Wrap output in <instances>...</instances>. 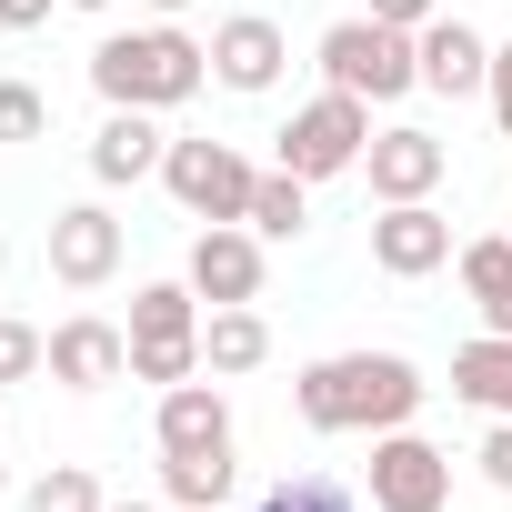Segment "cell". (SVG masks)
<instances>
[{
    "label": "cell",
    "instance_id": "obj_34",
    "mask_svg": "<svg viewBox=\"0 0 512 512\" xmlns=\"http://www.w3.org/2000/svg\"><path fill=\"white\" fill-rule=\"evenodd\" d=\"M0 492H11V442H0Z\"/></svg>",
    "mask_w": 512,
    "mask_h": 512
},
{
    "label": "cell",
    "instance_id": "obj_21",
    "mask_svg": "<svg viewBox=\"0 0 512 512\" xmlns=\"http://www.w3.org/2000/svg\"><path fill=\"white\" fill-rule=\"evenodd\" d=\"M251 231H262V241H302L312 231V181L272 161L262 181H251Z\"/></svg>",
    "mask_w": 512,
    "mask_h": 512
},
{
    "label": "cell",
    "instance_id": "obj_2",
    "mask_svg": "<svg viewBox=\"0 0 512 512\" xmlns=\"http://www.w3.org/2000/svg\"><path fill=\"white\" fill-rule=\"evenodd\" d=\"M201 81H211V41H191L181 21L111 31V41L91 51V91H101L111 111H181Z\"/></svg>",
    "mask_w": 512,
    "mask_h": 512
},
{
    "label": "cell",
    "instance_id": "obj_16",
    "mask_svg": "<svg viewBox=\"0 0 512 512\" xmlns=\"http://www.w3.org/2000/svg\"><path fill=\"white\" fill-rule=\"evenodd\" d=\"M262 362H272V322L251 312V302H221L201 322V372L211 382H241V372H262Z\"/></svg>",
    "mask_w": 512,
    "mask_h": 512
},
{
    "label": "cell",
    "instance_id": "obj_12",
    "mask_svg": "<svg viewBox=\"0 0 512 512\" xmlns=\"http://www.w3.org/2000/svg\"><path fill=\"white\" fill-rule=\"evenodd\" d=\"M442 171H452V151H442L432 131H412V121L372 131V151H362V181H372V201H432V191H442Z\"/></svg>",
    "mask_w": 512,
    "mask_h": 512
},
{
    "label": "cell",
    "instance_id": "obj_22",
    "mask_svg": "<svg viewBox=\"0 0 512 512\" xmlns=\"http://www.w3.org/2000/svg\"><path fill=\"white\" fill-rule=\"evenodd\" d=\"M21 512H111V492H101L81 462H51V472L21 492Z\"/></svg>",
    "mask_w": 512,
    "mask_h": 512
},
{
    "label": "cell",
    "instance_id": "obj_4",
    "mask_svg": "<svg viewBox=\"0 0 512 512\" xmlns=\"http://www.w3.org/2000/svg\"><path fill=\"white\" fill-rule=\"evenodd\" d=\"M362 151H372V101H352V91H332V81L272 131V161L302 171V181H342V171H362Z\"/></svg>",
    "mask_w": 512,
    "mask_h": 512
},
{
    "label": "cell",
    "instance_id": "obj_24",
    "mask_svg": "<svg viewBox=\"0 0 512 512\" xmlns=\"http://www.w3.org/2000/svg\"><path fill=\"white\" fill-rule=\"evenodd\" d=\"M51 372V332H31L21 312H0V382H41Z\"/></svg>",
    "mask_w": 512,
    "mask_h": 512
},
{
    "label": "cell",
    "instance_id": "obj_18",
    "mask_svg": "<svg viewBox=\"0 0 512 512\" xmlns=\"http://www.w3.org/2000/svg\"><path fill=\"white\" fill-rule=\"evenodd\" d=\"M452 272H462V292H472L482 332H512V231H482V241H462V251H452Z\"/></svg>",
    "mask_w": 512,
    "mask_h": 512
},
{
    "label": "cell",
    "instance_id": "obj_9",
    "mask_svg": "<svg viewBox=\"0 0 512 512\" xmlns=\"http://www.w3.org/2000/svg\"><path fill=\"white\" fill-rule=\"evenodd\" d=\"M282 71H292V41H282L272 11H231V21H211V81H221V91L262 101Z\"/></svg>",
    "mask_w": 512,
    "mask_h": 512
},
{
    "label": "cell",
    "instance_id": "obj_25",
    "mask_svg": "<svg viewBox=\"0 0 512 512\" xmlns=\"http://www.w3.org/2000/svg\"><path fill=\"white\" fill-rule=\"evenodd\" d=\"M191 372H201V342H131V382L171 392V382H191Z\"/></svg>",
    "mask_w": 512,
    "mask_h": 512
},
{
    "label": "cell",
    "instance_id": "obj_33",
    "mask_svg": "<svg viewBox=\"0 0 512 512\" xmlns=\"http://www.w3.org/2000/svg\"><path fill=\"white\" fill-rule=\"evenodd\" d=\"M111 512H171V502H111Z\"/></svg>",
    "mask_w": 512,
    "mask_h": 512
},
{
    "label": "cell",
    "instance_id": "obj_14",
    "mask_svg": "<svg viewBox=\"0 0 512 512\" xmlns=\"http://www.w3.org/2000/svg\"><path fill=\"white\" fill-rule=\"evenodd\" d=\"M412 51H422V91H442V101L492 91V41L472 21H432V31H412Z\"/></svg>",
    "mask_w": 512,
    "mask_h": 512
},
{
    "label": "cell",
    "instance_id": "obj_19",
    "mask_svg": "<svg viewBox=\"0 0 512 512\" xmlns=\"http://www.w3.org/2000/svg\"><path fill=\"white\" fill-rule=\"evenodd\" d=\"M201 292L191 282H141L131 292V342H201Z\"/></svg>",
    "mask_w": 512,
    "mask_h": 512
},
{
    "label": "cell",
    "instance_id": "obj_32",
    "mask_svg": "<svg viewBox=\"0 0 512 512\" xmlns=\"http://www.w3.org/2000/svg\"><path fill=\"white\" fill-rule=\"evenodd\" d=\"M151 11H161V21H181V11H191V0H151Z\"/></svg>",
    "mask_w": 512,
    "mask_h": 512
},
{
    "label": "cell",
    "instance_id": "obj_20",
    "mask_svg": "<svg viewBox=\"0 0 512 512\" xmlns=\"http://www.w3.org/2000/svg\"><path fill=\"white\" fill-rule=\"evenodd\" d=\"M231 452H161V502L171 512H221L231 502Z\"/></svg>",
    "mask_w": 512,
    "mask_h": 512
},
{
    "label": "cell",
    "instance_id": "obj_7",
    "mask_svg": "<svg viewBox=\"0 0 512 512\" xmlns=\"http://www.w3.org/2000/svg\"><path fill=\"white\" fill-rule=\"evenodd\" d=\"M41 272H51L61 292H101V282L121 272V221H111V201L51 211V231H41Z\"/></svg>",
    "mask_w": 512,
    "mask_h": 512
},
{
    "label": "cell",
    "instance_id": "obj_15",
    "mask_svg": "<svg viewBox=\"0 0 512 512\" xmlns=\"http://www.w3.org/2000/svg\"><path fill=\"white\" fill-rule=\"evenodd\" d=\"M161 151H171V141H161V111H111V121L91 131V181H101V191L151 181V171H161Z\"/></svg>",
    "mask_w": 512,
    "mask_h": 512
},
{
    "label": "cell",
    "instance_id": "obj_28",
    "mask_svg": "<svg viewBox=\"0 0 512 512\" xmlns=\"http://www.w3.org/2000/svg\"><path fill=\"white\" fill-rule=\"evenodd\" d=\"M482 101H492V121H502V141H512V41H492V91H482Z\"/></svg>",
    "mask_w": 512,
    "mask_h": 512
},
{
    "label": "cell",
    "instance_id": "obj_1",
    "mask_svg": "<svg viewBox=\"0 0 512 512\" xmlns=\"http://www.w3.org/2000/svg\"><path fill=\"white\" fill-rule=\"evenodd\" d=\"M422 362H402V352H322V362H302V382H292V412L312 422V432H402L412 412H422Z\"/></svg>",
    "mask_w": 512,
    "mask_h": 512
},
{
    "label": "cell",
    "instance_id": "obj_3",
    "mask_svg": "<svg viewBox=\"0 0 512 512\" xmlns=\"http://www.w3.org/2000/svg\"><path fill=\"white\" fill-rule=\"evenodd\" d=\"M322 81L382 111V101L422 91V51H412V31H392V21L352 11V21H332V31H322Z\"/></svg>",
    "mask_w": 512,
    "mask_h": 512
},
{
    "label": "cell",
    "instance_id": "obj_17",
    "mask_svg": "<svg viewBox=\"0 0 512 512\" xmlns=\"http://www.w3.org/2000/svg\"><path fill=\"white\" fill-rule=\"evenodd\" d=\"M452 402L512 422V332H472V342L452 352Z\"/></svg>",
    "mask_w": 512,
    "mask_h": 512
},
{
    "label": "cell",
    "instance_id": "obj_31",
    "mask_svg": "<svg viewBox=\"0 0 512 512\" xmlns=\"http://www.w3.org/2000/svg\"><path fill=\"white\" fill-rule=\"evenodd\" d=\"M61 11H121V0H61Z\"/></svg>",
    "mask_w": 512,
    "mask_h": 512
},
{
    "label": "cell",
    "instance_id": "obj_10",
    "mask_svg": "<svg viewBox=\"0 0 512 512\" xmlns=\"http://www.w3.org/2000/svg\"><path fill=\"white\" fill-rule=\"evenodd\" d=\"M452 251L462 241H452V221L432 201H382V221H372V272L382 282H432Z\"/></svg>",
    "mask_w": 512,
    "mask_h": 512
},
{
    "label": "cell",
    "instance_id": "obj_23",
    "mask_svg": "<svg viewBox=\"0 0 512 512\" xmlns=\"http://www.w3.org/2000/svg\"><path fill=\"white\" fill-rule=\"evenodd\" d=\"M262 512H362V492H352V482H332V472H302V482H272V492H262Z\"/></svg>",
    "mask_w": 512,
    "mask_h": 512
},
{
    "label": "cell",
    "instance_id": "obj_30",
    "mask_svg": "<svg viewBox=\"0 0 512 512\" xmlns=\"http://www.w3.org/2000/svg\"><path fill=\"white\" fill-rule=\"evenodd\" d=\"M51 11H61V0H0V31H41Z\"/></svg>",
    "mask_w": 512,
    "mask_h": 512
},
{
    "label": "cell",
    "instance_id": "obj_13",
    "mask_svg": "<svg viewBox=\"0 0 512 512\" xmlns=\"http://www.w3.org/2000/svg\"><path fill=\"white\" fill-rule=\"evenodd\" d=\"M151 442L161 452H231V392L221 382H171L161 392V412H151Z\"/></svg>",
    "mask_w": 512,
    "mask_h": 512
},
{
    "label": "cell",
    "instance_id": "obj_27",
    "mask_svg": "<svg viewBox=\"0 0 512 512\" xmlns=\"http://www.w3.org/2000/svg\"><path fill=\"white\" fill-rule=\"evenodd\" d=\"M472 462H482V482H492V492H512V422H492Z\"/></svg>",
    "mask_w": 512,
    "mask_h": 512
},
{
    "label": "cell",
    "instance_id": "obj_8",
    "mask_svg": "<svg viewBox=\"0 0 512 512\" xmlns=\"http://www.w3.org/2000/svg\"><path fill=\"white\" fill-rule=\"evenodd\" d=\"M181 282H191L211 312H221V302H262V231H251V221H201Z\"/></svg>",
    "mask_w": 512,
    "mask_h": 512
},
{
    "label": "cell",
    "instance_id": "obj_11",
    "mask_svg": "<svg viewBox=\"0 0 512 512\" xmlns=\"http://www.w3.org/2000/svg\"><path fill=\"white\" fill-rule=\"evenodd\" d=\"M51 382H61V392H111V382H131V322H101V312L51 322Z\"/></svg>",
    "mask_w": 512,
    "mask_h": 512
},
{
    "label": "cell",
    "instance_id": "obj_26",
    "mask_svg": "<svg viewBox=\"0 0 512 512\" xmlns=\"http://www.w3.org/2000/svg\"><path fill=\"white\" fill-rule=\"evenodd\" d=\"M0 141H51V101L31 81H0Z\"/></svg>",
    "mask_w": 512,
    "mask_h": 512
},
{
    "label": "cell",
    "instance_id": "obj_29",
    "mask_svg": "<svg viewBox=\"0 0 512 512\" xmlns=\"http://www.w3.org/2000/svg\"><path fill=\"white\" fill-rule=\"evenodd\" d=\"M372 21H392V31H432L442 0H372Z\"/></svg>",
    "mask_w": 512,
    "mask_h": 512
},
{
    "label": "cell",
    "instance_id": "obj_6",
    "mask_svg": "<svg viewBox=\"0 0 512 512\" xmlns=\"http://www.w3.org/2000/svg\"><path fill=\"white\" fill-rule=\"evenodd\" d=\"M362 492H372V512H452V452L422 442L412 422H402V432H372Z\"/></svg>",
    "mask_w": 512,
    "mask_h": 512
},
{
    "label": "cell",
    "instance_id": "obj_5",
    "mask_svg": "<svg viewBox=\"0 0 512 512\" xmlns=\"http://www.w3.org/2000/svg\"><path fill=\"white\" fill-rule=\"evenodd\" d=\"M251 181H262V171H251L231 141H171L161 151V191L191 221H251Z\"/></svg>",
    "mask_w": 512,
    "mask_h": 512
}]
</instances>
